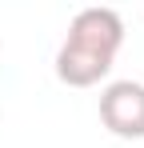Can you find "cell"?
<instances>
[{"label": "cell", "instance_id": "cell-1", "mask_svg": "<svg viewBox=\"0 0 144 148\" xmlns=\"http://www.w3.org/2000/svg\"><path fill=\"white\" fill-rule=\"evenodd\" d=\"M100 120L120 140H144V84L112 80L100 92Z\"/></svg>", "mask_w": 144, "mask_h": 148}, {"label": "cell", "instance_id": "cell-2", "mask_svg": "<svg viewBox=\"0 0 144 148\" xmlns=\"http://www.w3.org/2000/svg\"><path fill=\"white\" fill-rule=\"evenodd\" d=\"M68 44L80 48H92L100 56H112L116 60L120 44H124V20H120L116 8H80L68 24Z\"/></svg>", "mask_w": 144, "mask_h": 148}, {"label": "cell", "instance_id": "cell-3", "mask_svg": "<svg viewBox=\"0 0 144 148\" xmlns=\"http://www.w3.org/2000/svg\"><path fill=\"white\" fill-rule=\"evenodd\" d=\"M112 72V56H100L92 48H80V44H60L56 52V76L68 84V88H92L104 76Z\"/></svg>", "mask_w": 144, "mask_h": 148}]
</instances>
